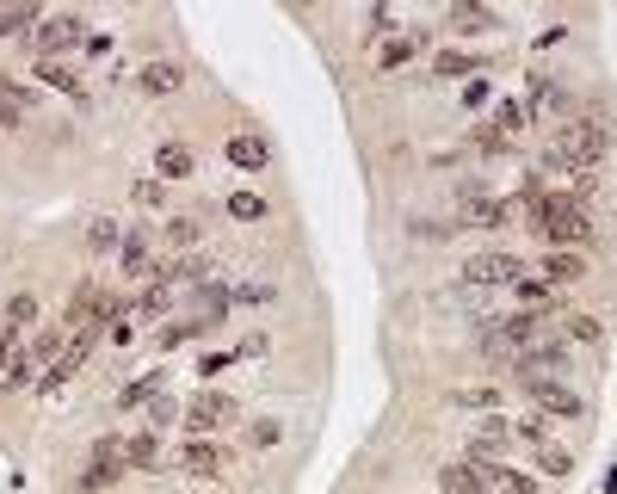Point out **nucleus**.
I'll return each instance as SVG.
<instances>
[{
	"mask_svg": "<svg viewBox=\"0 0 617 494\" xmlns=\"http://www.w3.org/2000/svg\"><path fill=\"white\" fill-rule=\"evenodd\" d=\"M605 155H611V130L599 118H562L550 149H543V167L550 173H593V167H605Z\"/></svg>",
	"mask_w": 617,
	"mask_h": 494,
	"instance_id": "nucleus-1",
	"label": "nucleus"
},
{
	"mask_svg": "<svg viewBox=\"0 0 617 494\" xmlns=\"http://www.w3.org/2000/svg\"><path fill=\"white\" fill-rule=\"evenodd\" d=\"M531 229L550 241V247H568V254H580V247H593L599 241V223H593V210L568 198V192H550L543 198V210L531 217Z\"/></svg>",
	"mask_w": 617,
	"mask_h": 494,
	"instance_id": "nucleus-2",
	"label": "nucleus"
},
{
	"mask_svg": "<svg viewBox=\"0 0 617 494\" xmlns=\"http://www.w3.org/2000/svg\"><path fill=\"white\" fill-rule=\"evenodd\" d=\"M531 340H543L537 315H506V322H494V328L482 334V352H488V365H513Z\"/></svg>",
	"mask_w": 617,
	"mask_h": 494,
	"instance_id": "nucleus-3",
	"label": "nucleus"
},
{
	"mask_svg": "<svg viewBox=\"0 0 617 494\" xmlns=\"http://www.w3.org/2000/svg\"><path fill=\"white\" fill-rule=\"evenodd\" d=\"M68 50H87V25L75 13L38 19V31H31V56H38V62H62Z\"/></svg>",
	"mask_w": 617,
	"mask_h": 494,
	"instance_id": "nucleus-4",
	"label": "nucleus"
},
{
	"mask_svg": "<svg viewBox=\"0 0 617 494\" xmlns=\"http://www.w3.org/2000/svg\"><path fill=\"white\" fill-rule=\"evenodd\" d=\"M124 470H130L124 464V439H99L87 451V464H81V494H112Z\"/></svg>",
	"mask_w": 617,
	"mask_h": 494,
	"instance_id": "nucleus-5",
	"label": "nucleus"
},
{
	"mask_svg": "<svg viewBox=\"0 0 617 494\" xmlns=\"http://www.w3.org/2000/svg\"><path fill=\"white\" fill-rule=\"evenodd\" d=\"M525 278V266H519V254H506V247H488V254H469L463 260V285L469 291H482V285H519Z\"/></svg>",
	"mask_w": 617,
	"mask_h": 494,
	"instance_id": "nucleus-6",
	"label": "nucleus"
},
{
	"mask_svg": "<svg viewBox=\"0 0 617 494\" xmlns=\"http://www.w3.org/2000/svg\"><path fill=\"white\" fill-rule=\"evenodd\" d=\"M229 420H235V396H223V390H204V396L186 402V433L192 439H216Z\"/></svg>",
	"mask_w": 617,
	"mask_h": 494,
	"instance_id": "nucleus-7",
	"label": "nucleus"
},
{
	"mask_svg": "<svg viewBox=\"0 0 617 494\" xmlns=\"http://www.w3.org/2000/svg\"><path fill=\"white\" fill-rule=\"evenodd\" d=\"M513 198L506 192H469L463 204H457V229H506L513 223Z\"/></svg>",
	"mask_w": 617,
	"mask_h": 494,
	"instance_id": "nucleus-8",
	"label": "nucleus"
},
{
	"mask_svg": "<svg viewBox=\"0 0 617 494\" xmlns=\"http://www.w3.org/2000/svg\"><path fill=\"white\" fill-rule=\"evenodd\" d=\"M513 371H519V377H562V371H568V346H562V334H556V340H550V334L531 340L519 359H513Z\"/></svg>",
	"mask_w": 617,
	"mask_h": 494,
	"instance_id": "nucleus-9",
	"label": "nucleus"
},
{
	"mask_svg": "<svg viewBox=\"0 0 617 494\" xmlns=\"http://www.w3.org/2000/svg\"><path fill=\"white\" fill-rule=\"evenodd\" d=\"M519 383H525V396H531L543 414H568V420H574V414H587V402H580L562 377H519Z\"/></svg>",
	"mask_w": 617,
	"mask_h": 494,
	"instance_id": "nucleus-10",
	"label": "nucleus"
},
{
	"mask_svg": "<svg viewBox=\"0 0 617 494\" xmlns=\"http://www.w3.org/2000/svg\"><path fill=\"white\" fill-rule=\"evenodd\" d=\"M223 464H229V451L216 439H186L179 445V470L186 476H223Z\"/></svg>",
	"mask_w": 617,
	"mask_h": 494,
	"instance_id": "nucleus-11",
	"label": "nucleus"
},
{
	"mask_svg": "<svg viewBox=\"0 0 617 494\" xmlns=\"http://www.w3.org/2000/svg\"><path fill=\"white\" fill-rule=\"evenodd\" d=\"M118 266H124L130 278H149V272H155V235H149V229H124V241H118Z\"/></svg>",
	"mask_w": 617,
	"mask_h": 494,
	"instance_id": "nucleus-12",
	"label": "nucleus"
},
{
	"mask_svg": "<svg viewBox=\"0 0 617 494\" xmlns=\"http://www.w3.org/2000/svg\"><path fill=\"white\" fill-rule=\"evenodd\" d=\"M513 297L525 303V315H537V322H543V315H562V291L550 285V278H519Z\"/></svg>",
	"mask_w": 617,
	"mask_h": 494,
	"instance_id": "nucleus-13",
	"label": "nucleus"
},
{
	"mask_svg": "<svg viewBox=\"0 0 617 494\" xmlns=\"http://www.w3.org/2000/svg\"><path fill=\"white\" fill-rule=\"evenodd\" d=\"M192 309H198V322L204 328H216L223 315L235 309V291L229 285H216V278H204V285H192Z\"/></svg>",
	"mask_w": 617,
	"mask_h": 494,
	"instance_id": "nucleus-14",
	"label": "nucleus"
},
{
	"mask_svg": "<svg viewBox=\"0 0 617 494\" xmlns=\"http://www.w3.org/2000/svg\"><path fill=\"white\" fill-rule=\"evenodd\" d=\"M136 87L149 93V99H167V93L186 87V68H179V62H142L136 68Z\"/></svg>",
	"mask_w": 617,
	"mask_h": 494,
	"instance_id": "nucleus-15",
	"label": "nucleus"
},
{
	"mask_svg": "<svg viewBox=\"0 0 617 494\" xmlns=\"http://www.w3.org/2000/svg\"><path fill=\"white\" fill-rule=\"evenodd\" d=\"M556 112H568V87L550 81V75H537V81H531V99H525V118H556Z\"/></svg>",
	"mask_w": 617,
	"mask_h": 494,
	"instance_id": "nucleus-16",
	"label": "nucleus"
},
{
	"mask_svg": "<svg viewBox=\"0 0 617 494\" xmlns=\"http://www.w3.org/2000/svg\"><path fill=\"white\" fill-rule=\"evenodd\" d=\"M426 50V31H389V38L377 44V68H402Z\"/></svg>",
	"mask_w": 617,
	"mask_h": 494,
	"instance_id": "nucleus-17",
	"label": "nucleus"
},
{
	"mask_svg": "<svg viewBox=\"0 0 617 494\" xmlns=\"http://www.w3.org/2000/svg\"><path fill=\"white\" fill-rule=\"evenodd\" d=\"M124 464H130V470H161V464H167L161 433H155V427H149V433H130V439H124Z\"/></svg>",
	"mask_w": 617,
	"mask_h": 494,
	"instance_id": "nucleus-18",
	"label": "nucleus"
},
{
	"mask_svg": "<svg viewBox=\"0 0 617 494\" xmlns=\"http://www.w3.org/2000/svg\"><path fill=\"white\" fill-rule=\"evenodd\" d=\"M543 278L562 291V285H574V278H587V254H568V247H550L543 254Z\"/></svg>",
	"mask_w": 617,
	"mask_h": 494,
	"instance_id": "nucleus-19",
	"label": "nucleus"
},
{
	"mask_svg": "<svg viewBox=\"0 0 617 494\" xmlns=\"http://www.w3.org/2000/svg\"><path fill=\"white\" fill-rule=\"evenodd\" d=\"M235 167H247V173H260L266 161H272V149H266V136H253V130H241V136H229V149H223Z\"/></svg>",
	"mask_w": 617,
	"mask_h": 494,
	"instance_id": "nucleus-20",
	"label": "nucleus"
},
{
	"mask_svg": "<svg viewBox=\"0 0 617 494\" xmlns=\"http://www.w3.org/2000/svg\"><path fill=\"white\" fill-rule=\"evenodd\" d=\"M62 352H68V334H62V322H56V328H44V334H38V340H31V346H25V352H19V359H25V365H31V371H38V365H44V371H50V365H56V359H62Z\"/></svg>",
	"mask_w": 617,
	"mask_h": 494,
	"instance_id": "nucleus-21",
	"label": "nucleus"
},
{
	"mask_svg": "<svg viewBox=\"0 0 617 494\" xmlns=\"http://www.w3.org/2000/svg\"><path fill=\"white\" fill-rule=\"evenodd\" d=\"M192 167H198V155H192L186 143H161V149H155V173H161V186H167V180H186Z\"/></svg>",
	"mask_w": 617,
	"mask_h": 494,
	"instance_id": "nucleus-22",
	"label": "nucleus"
},
{
	"mask_svg": "<svg viewBox=\"0 0 617 494\" xmlns=\"http://www.w3.org/2000/svg\"><path fill=\"white\" fill-rule=\"evenodd\" d=\"M439 494H494V488H488V476H476L469 464H445L439 470Z\"/></svg>",
	"mask_w": 617,
	"mask_h": 494,
	"instance_id": "nucleus-23",
	"label": "nucleus"
},
{
	"mask_svg": "<svg viewBox=\"0 0 617 494\" xmlns=\"http://www.w3.org/2000/svg\"><path fill=\"white\" fill-rule=\"evenodd\" d=\"M31 322H38V297H31V291H13L7 303H0V328H13V334H25Z\"/></svg>",
	"mask_w": 617,
	"mask_h": 494,
	"instance_id": "nucleus-24",
	"label": "nucleus"
},
{
	"mask_svg": "<svg viewBox=\"0 0 617 494\" xmlns=\"http://www.w3.org/2000/svg\"><path fill=\"white\" fill-rule=\"evenodd\" d=\"M25 112H31V93H25L19 81H7V75H0V130L25 124Z\"/></svg>",
	"mask_w": 617,
	"mask_h": 494,
	"instance_id": "nucleus-25",
	"label": "nucleus"
},
{
	"mask_svg": "<svg viewBox=\"0 0 617 494\" xmlns=\"http://www.w3.org/2000/svg\"><path fill=\"white\" fill-rule=\"evenodd\" d=\"M173 309V285H167V272L161 278H149L142 285V297H130V315H167Z\"/></svg>",
	"mask_w": 617,
	"mask_h": 494,
	"instance_id": "nucleus-26",
	"label": "nucleus"
},
{
	"mask_svg": "<svg viewBox=\"0 0 617 494\" xmlns=\"http://www.w3.org/2000/svg\"><path fill=\"white\" fill-rule=\"evenodd\" d=\"M38 81L56 87V93H68V99H87V81H81L68 62H38Z\"/></svg>",
	"mask_w": 617,
	"mask_h": 494,
	"instance_id": "nucleus-27",
	"label": "nucleus"
},
{
	"mask_svg": "<svg viewBox=\"0 0 617 494\" xmlns=\"http://www.w3.org/2000/svg\"><path fill=\"white\" fill-rule=\"evenodd\" d=\"M124 241V223L118 217H87V254H112Z\"/></svg>",
	"mask_w": 617,
	"mask_h": 494,
	"instance_id": "nucleus-28",
	"label": "nucleus"
},
{
	"mask_svg": "<svg viewBox=\"0 0 617 494\" xmlns=\"http://www.w3.org/2000/svg\"><path fill=\"white\" fill-rule=\"evenodd\" d=\"M432 68H439L445 81H457V75H476L482 56H476V50H439V56H432Z\"/></svg>",
	"mask_w": 617,
	"mask_h": 494,
	"instance_id": "nucleus-29",
	"label": "nucleus"
},
{
	"mask_svg": "<svg viewBox=\"0 0 617 494\" xmlns=\"http://www.w3.org/2000/svg\"><path fill=\"white\" fill-rule=\"evenodd\" d=\"M155 396H167V383H161V371H149V377H136L130 390L118 396V408H149Z\"/></svg>",
	"mask_w": 617,
	"mask_h": 494,
	"instance_id": "nucleus-30",
	"label": "nucleus"
},
{
	"mask_svg": "<svg viewBox=\"0 0 617 494\" xmlns=\"http://www.w3.org/2000/svg\"><path fill=\"white\" fill-rule=\"evenodd\" d=\"M469 149H482V155H506V149H513V136H506V130L488 118V124H476V130H469Z\"/></svg>",
	"mask_w": 617,
	"mask_h": 494,
	"instance_id": "nucleus-31",
	"label": "nucleus"
},
{
	"mask_svg": "<svg viewBox=\"0 0 617 494\" xmlns=\"http://www.w3.org/2000/svg\"><path fill=\"white\" fill-rule=\"evenodd\" d=\"M537 470H543V476H568V470H574V451H568L562 439L537 445Z\"/></svg>",
	"mask_w": 617,
	"mask_h": 494,
	"instance_id": "nucleus-32",
	"label": "nucleus"
},
{
	"mask_svg": "<svg viewBox=\"0 0 617 494\" xmlns=\"http://www.w3.org/2000/svg\"><path fill=\"white\" fill-rule=\"evenodd\" d=\"M161 241L173 247V254H192V247H198V223H192V217H167Z\"/></svg>",
	"mask_w": 617,
	"mask_h": 494,
	"instance_id": "nucleus-33",
	"label": "nucleus"
},
{
	"mask_svg": "<svg viewBox=\"0 0 617 494\" xmlns=\"http://www.w3.org/2000/svg\"><path fill=\"white\" fill-rule=\"evenodd\" d=\"M229 217H235V223H260V217H266V198H260V192H247V186H241V192H229Z\"/></svg>",
	"mask_w": 617,
	"mask_h": 494,
	"instance_id": "nucleus-34",
	"label": "nucleus"
},
{
	"mask_svg": "<svg viewBox=\"0 0 617 494\" xmlns=\"http://www.w3.org/2000/svg\"><path fill=\"white\" fill-rule=\"evenodd\" d=\"M562 328H568V340H580V346H599V340H605V322H593V315H562Z\"/></svg>",
	"mask_w": 617,
	"mask_h": 494,
	"instance_id": "nucleus-35",
	"label": "nucleus"
},
{
	"mask_svg": "<svg viewBox=\"0 0 617 494\" xmlns=\"http://www.w3.org/2000/svg\"><path fill=\"white\" fill-rule=\"evenodd\" d=\"M500 19L488 7H451V31H494Z\"/></svg>",
	"mask_w": 617,
	"mask_h": 494,
	"instance_id": "nucleus-36",
	"label": "nucleus"
},
{
	"mask_svg": "<svg viewBox=\"0 0 617 494\" xmlns=\"http://www.w3.org/2000/svg\"><path fill=\"white\" fill-rule=\"evenodd\" d=\"M278 439H284V427H278L272 414H260V420H253V427H247V451H272Z\"/></svg>",
	"mask_w": 617,
	"mask_h": 494,
	"instance_id": "nucleus-37",
	"label": "nucleus"
},
{
	"mask_svg": "<svg viewBox=\"0 0 617 494\" xmlns=\"http://www.w3.org/2000/svg\"><path fill=\"white\" fill-rule=\"evenodd\" d=\"M494 124H500L506 136H519V130H525V99H494Z\"/></svg>",
	"mask_w": 617,
	"mask_h": 494,
	"instance_id": "nucleus-38",
	"label": "nucleus"
},
{
	"mask_svg": "<svg viewBox=\"0 0 617 494\" xmlns=\"http://www.w3.org/2000/svg\"><path fill=\"white\" fill-rule=\"evenodd\" d=\"M44 13L38 7H31V0H25V7H0V38H13V31H25V25H38Z\"/></svg>",
	"mask_w": 617,
	"mask_h": 494,
	"instance_id": "nucleus-39",
	"label": "nucleus"
},
{
	"mask_svg": "<svg viewBox=\"0 0 617 494\" xmlns=\"http://www.w3.org/2000/svg\"><path fill=\"white\" fill-rule=\"evenodd\" d=\"M506 396L500 390H488V383H482V390H457V408H476V414H494Z\"/></svg>",
	"mask_w": 617,
	"mask_h": 494,
	"instance_id": "nucleus-40",
	"label": "nucleus"
},
{
	"mask_svg": "<svg viewBox=\"0 0 617 494\" xmlns=\"http://www.w3.org/2000/svg\"><path fill=\"white\" fill-rule=\"evenodd\" d=\"M19 352H25V334H13V328H0V377H7V371L19 365Z\"/></svg>",
	"mask_w": 617,
	"mask_h": 494,
	"instance_id": "nucleus-41",
	"label": "nucleus"
},
{
	"mask_svg": "<svg viewBox=\"0 0 617 494\" xmlns=\"http://www.w3.org/2000/svg\"><path fill=\"white\" fill-rule=\"evenodd\" d=\"M192 334H204V322H198V315H192V322H167V328H161L155 340H161V352H167V346H179V340H192Z\"/></svg>",
	"mask_w": 617,
	"mask_h": 494,
	"instance_id": "nucleus-42",
	"label": "nucleus"
},
{
	"mask_svg": "<svg viewBox=\"0 0 617 494\" xmlns=\"http://www.w3.org/2000/svg\"><path fill=\"white\" fill-rule=\"evenodd\" d=\"M494 494H537V482H531L525 470H500V476H494Z\"/></svg>",
	"mask_w": 617,
	"mask_h": 494,
	"instance_id": "nucleus-43",
	"label": "nucleus"
},
{
	"mask_svg": "<svg viewBox=\"0 0 617 494\" xmlns=\"http://www.w3.org/2000/svg\"><path fill=\"white\" fill-rule=\"evenodd\" d=\"M130 198H136L142 210H161V204H167V186H161V180H136V192H130Z\"/></svg>",
	"mask_w": 617,
	"mask_h": 494,
	"instance_id": "nucleus-44",
	"label": "nucleus"
},
{
	"mask_svg": "<svg viewBox=\"0 0 617 494\" xmlns=\"http://www.w3.org/2000/svg\"><path fill=\"white\" fill-rule=\"evenodd\" d=\"M500 439L513 445V420H506V414H488V420H482V445H500Z\"/></svg>",
	"mask_w": 617,
	"mask_h": 494,
	"instance_id": "nucleus-45",
	"label": "nucleus"
},
{
	"mask_svg": "<svg viewBox=\"0 0 617 494\" xmlns=\"http://www.w3.org/2000/svg\"><path fill=\"white\" fill-rule=\"evenodd\" d=\"M272 297H278V291L266 285V278H260V285H241V291H235V303H247V309H266Z\"/></svg>",
	"mask_w": 617,
	"mask_h": 494,
	"instance_id": "nucleus-46",
	"label": "nucleus"
},
{
	"mask_svg": "<svg viewBox=\"0 0 617 494\" xmlns=\"http://www.w3.org/2000/svg\"><path fill=\"white\" fill-rule=\"evenodd\" d=\"M488 99H494V87H488V81H469V87H463V105H469V112H482Z\"/></svg>",
	"mask_w": 617,
	"mask_h": 494,
	"instance_id": "nucleus-47",
	"label": "nucleus"
},
{
	"mask_svg": "<svg viewBox=\"0 0 617 494\" xmlns=\"http://www.w3.org/2000/svg\"><path fill=\"white\" fill-rule=\"evenodd\" d=\"M266 346H272L266 334H253V340H241V346H235V359H266Z\"/></svg>",
	"mask_w": 617,
	"mask_h": 494,
	"instance_id": "nucleus-48",
	"label": "nucleus"
},
{
	"mask_svg": "<svg viewBox=\"0 0 617 494\" xmlns=\"http://www.w3.org/2000/svg\"><path fill=\"white\" fill-rule=\"evenodd\" d=\"M167 420H173V402H167V396H155V402H149V427L161 433V427H167Z\"/></svg>",
	"mask_w": 617,
	"mask_h": 494,
	"instance_id": "nucleus-49",
	"label": "nucleus"
},
{
	"mask_svg": "<svg viewBox=\"0 0 617 494\" xmlns=\"http://www.w3.org/2000/svg\"><path fill=\"white\" fill-rule=\"evenodd\" d=\"M223 365H235V352H204V359H198V371H204V377H216Z\"/></svg>",
	"mask_w": 617,
	"mask_h": 494,
	"instance_id": "nucleus-50",
	"label": "nucleus"
},
{
	"mask_svg": "<svg viewBox=\"0 0 617 494\" xmlns=\"http://www.w3.org/2000/svg\"><path fill=\"white\" fill-rule=\"evenodd\" d=\"M605 494H617V464H611V476H605Z\"/></svg>",
	"mask_w": 617,
	"mask_h": 494,
	"instance_id": "nucleus-51",
	"label": "nucleus"
},
{
	"mask_svg": "<svg viewBox=\"0 0 617 494\" xmlns=\"http://www.w3.org/2000/svg\"><path fill=\"white\" fill-rule=\"evenodd\" d=\"M0 303H7V297H0Z\"/></svg>",
	"mask_w": 617,
	"mask_h": 494,
	"instance_id": "nucleus-52",
	"label": "nucleus"
}]
</instances>
